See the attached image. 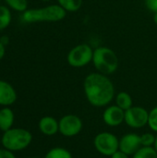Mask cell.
<instances>
[{
    "mask_svg": "<svg viewBox=\"0 0 157 158\" xmlns=\"http://www.w3.org/2000/svg\"><path fill=\"white\" fill-rule=\"evenodd\" d=\"M32 141L31 133L21 128H11L4 132L1 137V143L5 149L11 152H18L27 148Z\"/></svg>",
    "mask_w": 157,
    "mask_h": 158,
    "instance_id": "3957f363",
    "label": "cell"
},
{
    "mask_svg": "<svg viewBox=\"0 0 157 158\" xmlns=\"http://www.w3.org/2000/svg\"><path fill=\"white\" fill-rule=\"evenodd\" d=\"M153 19H154V22L157 25V12L154 13V18Z\"/></svg>",
    "mask_w": 157,
    "mask_h": 158,
    "instance_id": "4316f807",
    "label": "cell"
},
{
    "mask_svg": "<svg viewBox=\"0 0 157 158\" xmlns=\"http://www.w3.org/2000/svg\"><path fill=\"white\" fill-rule=\"evenodd\" d=\"M111 158H129V156L125 153H123L122 151L118 150L117 151L114 155L111 156Z\"/></svg>",
    "mask_w": 157,
    "mask_h": 158,
    "instance_id": "cb8c5ba5",
    "label": "cell"
},
{
    "mask_svg": "<svg viewBox=\"0 0 157 158\" xmlns=\"http://www.w3.org/2000/svg\"><path fill=\"white\" fill-rule=\"evenodd\" d=\"M141 147V135L136 133L125 134L119 140V150L128 156H133Z\"/></svg>",
    "mask_w": 157,
    "mask_h": 158,
    "instance_id": "9c48e42d",
    "label": "cell"
},
{
    "mask_svg": "<svg viewBox=\"0 0 157 158\" xmlns=\"http://www.w3.org/2000/svg\"><path fill=\"white\" fill-rule=\"evenodd\" d=\"M42 1H50V0H42Z\"/></svg>",
    "mask_w": 157,
    "mask_h": 158,
    "instance_id": "f1b7e54d",
    "label": "cell"
},
{
    "mask_svg": "<svg viewBox=\"0 0 157 158\" xmlns=\"http://www.w3.org/2000/svg\"><path fill=\"white\" fill-rule=\"evenodd\" d=\"M155 142V136L152 133H143L141 135V143L142 146H147V147H154Z\"/></svg>",
    "mask_w": 157,
    "mask_h": 158,
    "instance_id": "44dd1931",
    "label": "cell"
},
{
    "mask_svg": "<svg viewBox=\"0 0 157 158\" xmlns=\"http://www.w3.org/2000/svg\"><path fill=\"white\" fill-rule=\"evenodd\" d=\"M11 21V14L7 7L0 6V30L6 28Z\"/></svg>",
    "mask_w": 157,
    "mask_h": 158,
    "instance_id": "ac0fdd59",
    "label": "cell"
},
{
    "mask_svg": "<svg viewBox=\"0 0 157 158\" xmlns=\"http://www.w3.org/2000/svg\"><path fill=\"white\" fill-rule=\"evenodd\" d=\"M148 125L150 129L157 132V106L154 107L150 112H149V119H148Z\"/></svg>",
    "mask_w": 157,
    "mask_h": 158,
    "instance_id": "ffe728a7",
    "label": "cell"
},
{
    "mask_svg": "<svg viewBox=\"0 0 157 158\" xmlns=\"http://www.w3.org/2000/svg\"><path fill=\"white\" fill-rule=\"evenodd\" d=\"M149 112L142 106H131L125 111V123L133 129H140L148 124Z\"/></svg>",
    "mask_w": 157,
    "mask_h": 158,
    "instance_id": "ba28073f",
    "label": "cell"
},
{
    "mask_svg": "<svg viewBox=\"0 0 157 158\" xmlns=\"http://www.w3.org/2000/svg\"><path fill=\"white\" fill-rule=\"evenodd\" d=\"M83 89L88 102L95 107H103L111 103L115 96V88L110 79L99 72L86 76Z\"/></svg>",
    "mask_w": 157,
    "mask_h": 158,
    "instance_id": "6da1fadb",
    "label": "cell"
},
{
    "mask_svg": "<svg viewBox=\"0 0 157 158\" xmlns=\"http://www.w3.org/2000/svg\"><path fill=\"white\" fill-rule=\"evenodd\" d=\"M7 5L17 11H26L27 9V0H6Z\"/></svg>",
    "mask_w": 157,
    "mask_h": 158,
    "instance_id": "d6986e66",
    "label": "cell"
},
{
    "mask_svg": "<svg viewBox=\"0 0 157 158\" xmlns=\"http://www.w3.org/2000/svg\"><path fill=\"white\" fill-rule=\"evenodd\" d=\"M40 131L46 136H53L59 131L58 121L53 117L45 116L42 118L38 124Z\"/></svg>",
    "mask_w": 157,
    "mask_h": 158,
    "instance_id": "7c38bea8",
    "label": "cell"
},
{
    "mask_svg": "<svg viewBox=\"0 0 157 158\" xmlns=\"http://www.w3.org/2000/svg\"><path fill=\"white\" fill-rule=\"evenodd\" d=\"M4 55H5V45H3L0 43V59H2Z\"/></svg>",
    "mask_w": 157,
    "mask_h": 158,
    "instance_id": "484cf974",
    "label": "cell"
},
{
    "mask_svg": "<svg viewBox=\"0 0 157 158\" xmlns=\"http://www.w3.org/2000/svg\"><path fill=\"white\" fill-rule=\"evenodd\" d=\"M32 158H35V157H32Z\"/></svg>",
    "mask_w": 157,
    "mask_h": 158,
    "instance_id": "4dcf8cb0",
    "label": "cell"
},
{
    "mask_svg": "<svg viewBox=\"0 0 157 158\" xmlns=\"http://www.w3.org/2000/svg\"><path fill=\"white\" fill-rule=\"evenodd\" d=\"M57 2L58 5L68 12L78 11L83 4V0H57Z\"/></svg>",
    "mask_w": 157,
    "mask_h": 158,
    "instance_id": "9a60e30c",
    "label": "cell"
},
{
    "mask_svg": "<svg viewBox=\"0 0 157 158\" xmlns=\"http://www.w3.org/2000/svg\"><path fill=\"white\" fill-rule=\"evenodd\" d=\"M44 158H72V155L65 148L55 147L46 153Z\"/></svg>",
    "mask_w": 157,
    "mask_h": 158,
    "instance_id": "2e32d148",
    "label": "cell"
},
{
    "mask_svg": "<svg viewBox=\"0 0 157 158\" xmlns=\"http://www.w3.org/2000/svg\"><path fill=\"white\" fill-rule=\"evenodd\" d=\"M14 123V113L9 107L0 109V131H6L10 130Z\"/></svg>",
    "mask_w": 157,
    "mask_h": 158,
    "instance_id": "4fadbf2b",
    "label": "cell"
},
{
    "mask_svg": "<svg viewBox=\"0 0 157 158\" xmlns=\"http://www.w3.org/2000/svg\"><path fill=\"white\" fill-rule=\"evenodd\" d=\"M0 143H1V139H0Z\"/></svg>",
    "mask_w": 157,
    "mask_h": 158,
    "instance_id": "f546056e",
    "label": "cell"
},
{
    "mask_svg": "<svg viewBox=\"0 0 157 158\" xmlns=\"http://www.w3.org/2000/svg\"><path fill=\"white\" fill-rule=\"evenodd\" d=\"M67 11L59 5H51L42 8L26 10L22 15V19L25 22L37 21H59L66 17Z\"/></svg>",
    "mask_w": 157,
    "mask_h": 158,
    "instance_id": "277c9868",
    "label": "cell"
},
{
    "mask_svg": "<svg viewBox=\"0 0 157 158\" xmlns=\"http://www.w3.org/2000/svg\"><path fill=\"white\" fill-rule=\"evenodd\" d=\"M145 6L150 11L157 12V0H145Z\"/></svg>",
    "mask_w": 157,
    "mask_h": 158,
    "instance_id": "7402d4cb",
    "label": "cell"
},
{
    "mask_svg": "<svg viewBox=\"0 0 157 158\" xmlns=\"http://www.w3.org/2000/svg\"><path fill=\"white\" fill-rule=\"evenodd\" d=\"M93 145L101 155L111 156L119 150V140L113 133L101 132L95 136Z\"/></svg>",
    "mask_w": 157,
    "mask_h": 158,
    "instance_id": "8992f818",
    "label": "cell"
},
{
    "mask_svg": "<svg viewBox=\"0 0 157 158\" xmlns=\"http://www.w3.org/2000/svg\"><path fill=\"white\" fill-rule=\"evenodd\" d=\"M116 105L124 111L130 109L132 106V98L126 92H120L116 96Z\"/></svg>",
    "mask_w": 157,
    "mask_h": 158,
    "instance_id": "5bb4252c",
    "label": "cell"
},
{
    "mask_svg": "<svg viewBox=\"0 0 157 158\" xmlns=\"http://www.w3.org/2000/svg\"><path fill=\"white\" fill-rule=\"evenodd\" d=\"M93 63L99 73L107 76L117 71L119 60L117 54L112 49L100 46L93 50Z\"/></svg>",
    "mask_w": 157,
    "mask_h": 158,
    "instance_id": "7a4b0ae2",
    "label": "cell"
},
{
    "mask_svg": "<svg viewBox=\"0 0 157 158\" xmlns=\"http://www.w3.org/2000/svg\"><path fill=\"white\" fill-rule=\"evenodd\" d=\"M93 50L87 44H81L73 47L68 54V63L73 68H82L93 61Z\"/></svg>",
    "mask_w": 157,
    "mask_h": 158,
    "instance_id": "5b68a950",
    "label": "cell"
},
{
    "mask_svg": "<svg viewBox=\"0 0 157 158\" xmlns=\"http://www.w3.org/2000/svg\"><path fill=\"white\" fill-rule=\"evenodd\" d=\"M0 158H16L13 152L7 149H0Z\"/></svg>",
    "mask_w": 157,
    "mask_h": 158,
    "instance_id": "603a6c76",
    "label": "cell"
},
{
    "mask_svg": "<svg viewBox=\"0 0 157 158\" xmlns=\"http://www.w3.org/2000/svg\"><path fill=\"white\" fill-rule=\"evenodd\" d=\"M17 100V93L6 81H0V106H8Z\"/></svg>",
    "mask_w": 157,
    "mask_h": 158,
    "instance_id": "8fae6325",
    "label": "cell"
},
{
    "mask_svg": "<svg viewBox=\"0 0 157 158\" xmlns=\"http://www.w3.org/2000/svg\"><path fill=\"white\" fill-rule=\"evenodd\" d=\"M103 120L109 127H118L125 122V111L117 105L110 106L104 111Z\"/></svg>",
    "mask_w": 157,
    "mask_h": 158,
    "instance_id": "30bf717a",
    "label": "cell"
},
{
    "mask_svg": "<svg viewBox=\"0 0 157 158\" xmlns=\"http://www.w3.org/2000/svg\"><path fill=\"white\" fill-rule=\"evenodd\" d=\"M154 148L155 149V151L157 152V135L155 136V144H154Z\"/></svg>",
    "mask_w": 157,
    "mask_h": 158,
    "instance_id": "83f0119b",
    "label": "cell"
},
{
    "mask_svg": "<svg viewBox=\"0 0 157 158\" xmlns=\"http://www.w3.org/2000/svg\"><path fill=\"white\" fill-rule=\"evenodd\" d=\"M59 132L65 137H74L78 135L83 127L82 120L76 115L68 114L60 118L58 121Z\"/></svg>",
    "mask_w": 157,
    "mask_h": 158,
    "instance_id": "52a82bcc",
    "label": "cell"
},
{
    "mask_svg": "<svg viewBox=\"0 0 157 158\" xmlns=\"http://www.w3.org/2000/svg\"><path fill=\"white\" fill-rule=\"evenodd\" d=\"M0 43L3 45H6L8 44V37L7 36H2V38L0 39Z\"/></svg>",
    "mask_w": 157,
    "mask_h": 158,
    "instance_id": "d4e9b609",
    "label": "cell"
},
{
    "mask_svg": "<svg viewBox=\"0 0 157 158\" xmlns=\"http://www.w3.org/2000/svg\"><path fill=\"white\" fill-rule=\"evenodd\" d=\"M132 158H157V152L155 149L147 146H142L134 155Z\"/></svg>",
    "mask_w": 157,
    "mask_h": 158,
    "instance_id": "e0dca14e",
    "label": "cell"
}]
</instances>
